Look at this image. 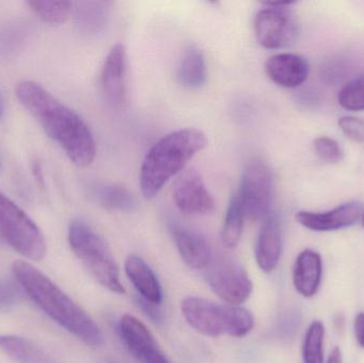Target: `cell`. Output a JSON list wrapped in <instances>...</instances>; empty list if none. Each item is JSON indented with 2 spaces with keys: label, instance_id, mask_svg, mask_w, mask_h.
Listing matches in <instances>:
<instances>
[{
  "label": "cell",
  "instance_id": "2",
  "mask_svg": "<svg viewBox=\"0 0 364 363\" xmlns=\"http://www.w3.org/2000/svg\"><path fill=\"white\" fill-rule=\"evenodd\" d=\"M13 273L27 296L55 323L89 347L104 343L100 326L44 273L23 260L13 264Z\"/></svg>",
  "mask_w": 364,
  "mask_h": 363
},
{
  "label": "cell",
  "instance_id": "21",
  "mask_svg": "<svg viewBox=\"0 0 364 363\" xmlns=\"http://www.w3.org/2000/svg\"><path fill=\"white\" fill-rule=\"evenodd\" d=\"M94 198L107 210L132 212L136 210V200L126 188L117 185H102L94 189Z\"/></svg>",
  "mask_w": 364,
  "mask_h": 363
},
{
  "label": "cell",
  "instance_id": "32",
  "mask_svg": "<svg viewBox=\"0 0 364 363\" xmlns=\"http://www.w3.org/2000/svg\"><path fill=\"white\" fill-rule=\"evenodd\" d=\"M327 363H343L342 362V353L339 347H335L328 357Z\"/></svg>",
  "mask_w": 364,
  "mask_h": 363
},
{
  "label": "cell",
  "instance_id": "35",
  "mask_svg": "<svg viewBox=\"0 0 364 363\" xmlns=\"http://www.w3.org/2000/svg\"><path fill=\"white\" fill-rule=\"evenodd\" d=\"M363 226H364V212L363 213Z\"/></svg>",
  "mask_w": 364,
  "mask_h": 363
},
{
  "label": "cell",
  "instance_id": "10",
  "mask_svg": "<svg viewBox=\"0 0 364 363\" xmlns=\"http://www.w3.org/2000/svg\"><path fill=\"white\" fill-rule=\"evenodd\" d=\"M173 200L178 210L186 215H207L214 208L213 197L194 168L179 175L173 188Z\"/></svg>",
  "mask_w": 364,
  "mask_h": 363
},
{
  "label": "cell",
  "instance_id": "9",
  "mask_svg": "<svg viewBox=\"0 0 364 363\" xmlns=\"http://www.w3.org/2000/svg\"><path fill=\"white\" fill-rule=\"evenodd\" d=\"M205 279L212 291L225 304L240 306L252 293V279L245 269L232 258L218 256L207 266Z\"/></svg>",
  "mask_w": 364,
  "mask_h": 363
},
{
  "label": "cell",
  "instance_id": "28",
  "mask_svg": "<svg viewBox=\"0 0 364 363\" xmlns=\"http://www.w3.org/2000/svg\"><path fill=\"white\" fill-rule=\"evenodd\" d=\"M314 153L327 163H338L343 159V151L337 141L327 136H321L314 142Z\"/></svg>",
  "mask_w": 364,
  "mask_h": 363
},
{
  "label": "cell",
  "instance_id": "24",
  "mask_svg": "<svg viewBox=\"0 0 364 363\" xmlns=\"http://www.w3.org/2000/svg\"><path fill=\"white\" fill-rule=\"evenodd\" d=\"M28 6L32 12L48 25H62L72 15L73 4L70 1H49V0H30Z\"/></svg>",
  "mask_w": 364,
  "mask_h": 363
},
{
  "label": "cell",
  "instance_id": "23",
  "mask_svg": "<svg viewBox=\"0 0 364 363\" xmlns=\"http://www.w3.org/2000/svg\"><path fill=\"white\" fill-rule=\"evenodd\" d=\"M244 219L245 215H244L239 197L237 195L232 196L227 209L222 234H220L223 244L227 249H235L239 245L242 232H243Z\"/></svg>",
  "mask_w": 364,
  "mask_h": 363
},
{
  "label": "cell",
  "instance_id": "8",
  "mask_svg": "<svg viewBox=\"0 0 364 363\" xmlns=\"http://www.w3.org/2000/svg\"><path fill=\"white\" fill-rule=\"evenodd\" d=\"M293 2H264L265 8L255 17V33L261 46L280 49L290 46L299 33L294 15L287 9Z\"/></svg>",
  "mask_w": 364,
  "mask_h": 363
},
{
  "label": "cell",
  "instance_id": "5",
  "mask_svg": "<svg viewBox=\"0 0 364 363\" xmlns=\"http://www.w3.org/2000/svg\"><path fill=\"white\" fill-rule=\"evenodd\" d=\"M68 242L76 257L102 287L113 293L125 292L110 249L91 226L79 220L73 222L68 230Z\"/></svg>",
  "mask_w": 364,
  "mask_h": 363
},
{
  "label": "cell",
  "instance_id": "6",
  "mask_svg": "<svg viewBox=\"0 0 364 363\" xmlns=\"http://www.w3.org/2000/svg\"><path fill=\"white\" fill-rule=\"evenodd\" d=\"M0 237L27 259L38 261L46 255L44 236L33 220L0 191Z\"/></svg>",
  "mask_w": 364,
  "mask_h": 363
},
{
  "label": "cell",
  "instance_id": "22",
  "mask_svg": "<svg viewBox=\"0 0 364 363\" xmlns=\"http://www.w3.org/2000/svg\"><path fill=\"white\" fill-rule=\"evenodd\" d=\"M108 11L102 2H79L75 9L77 27L83 33L94 34L100 32L107 23Z\"/></svg>",
  "mask_w": 364,
  "mask_h": 363
},
{
  "label": "cell",
  "instance_id": "15",
  "mask_svg": "<svg viewBox=\"0 0 364 363\" xmlns=\"http://www.w3.org/2000/svg\"><path fill=\"white\" fill-rule=\"evenodd\" d=\"M282 232L279 219L269 215L264 220L256 244V261L265 273H271L277 268L282 257Z\"/></svg>",
  "mask_w": 364,
  "mask_h": 363
},
{
  "label": "cell",
  "instance_id": "20",
  "mask_svg": "<svg viewBox=\"0 0 364 363\" xmlns=\"http://www.w3.org/2000/svg\"><path fill=\"white\" fill-rule=\"evenodd\" d=\"M0 351L18 363H55L38 345L21 337L0 335Z\"/></svg>",
  "mask_w": 364,
  "mask_h": 363
},
{
  "label": "cell",
  "instance_id": "27",
  "mask_svg": "<svg viewBox=\"0 0 364 363\" xmlns=\"http://www.w3.org/2000/svg\"><path fill=\"white\" fill-rule=\"evenodd\" d=\"M23 288L15 279L0 278V311H10L23 298Z\"/></svg>",
  "mask_w": 364,
  "mask_h": 363
},
{
  "label": "cell",
  "instance_id": "31",
  "mask_svg": "<svg viewBox=\"0 0 364 363\" xmlns=\"http://www.w3.org/2000/svg\"><path fill=\"white\" fill-rule=\"evenodd\" d=\"M354 330L357 342L364 349V313H359L355 319Z\"/></svg>",
  "mask_w": 364,
  "mask_h": 363
},
{
  "label": "cell",
  "instance_id": "12",
  "mask_svg": "<svg viewBox=\"0 0 364 363\" xmlns=\"http://www.w3.org/2000/svg\"><path fill=\"white\" fill-rule=\"evenodd\" d=\"M128 57L125 46L117 44L110 49L100 75V85L107 102L119 107L127 96Z\"/></svg>",
  "mask_w": 364,
  "mask_h": 363
},
{
  "label": "cell",
  "instance_id": "25",
  "mask_svg": "<svg viewBox=\"0 0 364 363\" xmlns=\"http://www.w3.org/2000/svg\"><path fill=\"white\" fill-rule=\"evenodd\" d=\"M324 337L325 327L322 322H312L304 339V363H324Z\"/></svg>",
  "mask_w": 364,
  "mask_h": 363
},
{
  "label": "cell",
  "instance_id": "13",
  "mask_svg": "<svg viewBox=\"0 0 364 363\" xmlns=\"http://www.w3.org/2000/svg\"><path fill=\"white\" fill-rule=\"evenodd\" d=\"M363 205L350 202L326 212L299 211L296 213L297 223L314 232H326L344 229L357 223L363 217Z\"/></svg>",
  "mask_w": 364,
  "mask_h": 363
},
{
  "label": "cell",
  "instance_id": "34",
  "mask_svg": "<svg viewBox=\"0 0 364 363\" xmlns=\"http://www.w3.org/2000/svg\"><path fill=\"white\" fill-rule=\"evenodd\" d=\"M4 114H6V104H4V98H2L1 94H0V119H2Z\"/></svg>",
  "mask_w": 364,
  "mask_h": 363
},
{
  "label": "cell",
  "instance_id": "29",
  "mask_svg": "<svg viewBox=\"0 0 364 363\" xmlns=\"http://www.w3.org/2000/svg\"><path fill=\"white\" fill-rule=\"evenodd\" d=\"M339 127L348 139L364 145V119L354 117H341Z\"/></svg>",
  "mask_w": 364,
  "mask_h": 363
},
{
  "label": "cell",
  "instance_id": "11",
  "mask_svg": "<svg viewBox=\"0 0 364 363\" xmlns=\"http://www.w3.org/2000/svg\"><path fill=\"white\" fill-rule=\"evenodd\" d=\"M119 334L130 353L142 363H172L158 345L151 330L132 315L119 320Z\"/></svg>",
  "mask_w": 364,
  "mask_h": 363
},
{
  "label": "cell",
  "instance_id": "14",
  "mask_svg": "<svg viewBox=\"0 0 364 363\" xmlns=\"http://www.w3.org/2000/svg\"><path fill=\"white\" fill-rule=\"evenodd\" d=\"M265 72L276 85L282 87H299L307 80L309 64L301 55L294 53H278L265 62Z\"/></svg>",
  "mask_w": 364,
  "mask_h": 363
},
{
  "label": "cell",
  "instance_id": "1",
  "mask_svg": "<svg viewBox=\"0 0 364 363\" xmlns=\"http://www.w3.org/2000/svg\"><path fill=\"white\" fill-rule=\"evenodd\" d=\"M15 95L75 166L87 168L92 164L96 155L95 140L78 113L33 81L18 83Z\"/></svg>",
  "mask_w": 364,
  "mask_h": 363
},
{
  "label": "cell",
  "instance_id": "16",
  "mask_svg": "<svg viewBox=\"0 0 364 363\" xmlns=\"http://www.w3.org/2000/svg\"><path fill=\"white\" fill-rule=\"evenodd\" d=\"M171 230L182 261L192 270L207 268L212 259L207 240L196 232L179 225H173Z\"/></svg>",
  "mask_w": 364,
  "mask_h": 363
},
{
  "label": "cell",
  "instance_id": "3",
  "mask_svg": "<svg viewBox=\"0 0 364 363\" xmlns=\"http://www.w3.org/2000/svg\"><path fill=\"white\" fill-rule=\"evenodd\" d=\"M207 144V136L196 128L176 130L160 139L141 166L140 188L144 197H156L166 183L178 175Z\"/></svg>",
  "mask_w": 364,
  "mask_h": 363
},
{
  "label": "cell",
  "instance_id": "33",
  "mask_svg": "<svg viewBox=\"0 0 364 363\" xmlns=\"http://www.w3.org/2000/svg\"><path fill=\"white\" fill-rule=\"evenodd\" d=\"M32 172H33V175L34 177H36V180L40 183V185H43V183H44V178H43L42 166H40V163L36 162V163L32 166Z\"/></svg>",
  "mask_w": 364,
  "mask_h": 363
},
{
  "label": "cell",
  "instance_id": "26",
  "mask_svg": "<svg viewBox=\"0 0 364 363\" xmlns=\"http://www.w3.org/2000/svg\"><path fill=\"white\" fill-rule=\"evenodd\" d=\"M338 102L348 111L364 110V76L346 83L339 92Z\"/></svg>",
  "mask_w": 364,
  "mask_h": 363
},
{
  "label": "cell",
  "instance_id": "4",
  "mask_svg": "<svg viewBox=\"0 0 364 363\" xmlns=\"http://www.w3.org/2000/svg\"><path fill=\"white\" fill-rule=\"evenodd\" d=\"M181 311L188 325L203 336L242 338L255 326L254 315L247 309L196 296L184 298Z\"/></svg>",
  "mask_w": 364,
  "mask_h": 363
},
{
  "label": "cell",
  "instance_id": "19",
  "mask_svg": "<svg viewBox=\"0 0 364 363\" xmlns=\"http://www.w3.org/2000/svg\"><path fill=\"white\" fill-rule=\"evenodd\" d=\"M179 83L188 89H199L207 81V65L205 57L198 48L188 47L182 53L177 70Z\"/></svg>",
  "mask_w": 364,
  "mask_h": 363
},
{
  "label": "cell",
  "instance_id": "17",
  "mask_svg": "<svg viewBox=\"0 0 364 363\" xmlns=\"http://www.w3.org/2000/svg\"><path fill=\"white\" fill-rule=\"evenodd\" d=\"M323 264L320 254L305 249L299 254L293 268V283L304 298H312L318 293L322 281Z\"/></svg>",
  "mask_w": 364,
  "mask_h": 363
},
{
  "label": "cell",
  "instance_id": "7",
  "mask_svg": "<svg viewBox=\"0 0 364 363\" xmlns=\"http://www.w3.org/2000/svg\"><path fill=\"white\" fill-rule=\"evenodd\" d=\"M237 195L241 202L244 215L247 219L260 221L271 215L274 180L271 170L267 164L259 160L247 164Z\"/></svg>",
  "mask_w": 364,
  "mask_h": 363
},
{
  "label": "cell",
  "instance_id": "18",
  "mask_svg": "<svg viewBox=\"0 0 364 363\" xmlns=\"http://www.w3.org/2000/svg\"><path fill=\"white\" fill-rule=\"evenodd\" d=\"M125 272L142 300L159 306L164 300V292L159 279L151 266L136 255L126 259Z\"/></svg>",
  "mask_w": 364,
  "mask_h": 363
},
{
  "label": "cell",
  "instance_id": "30",
  "mask_svg": "<svg viewBox=\"0 0 364 363\" xmlns=\"http://www.w3.org/2000/svg\"><path fill=\"white\" fill-rule=\"evenodd\" d=\"M140 305L142 307L144 313L149 315L151 319H153L154 321L160 322L162 321V315L160 313L159 309H157L158 305H153L151 303L146 302L144 300H140Z\"/></svg>",
  "mask_w": 364,
  "mask_h": 363
}]
</instances>
